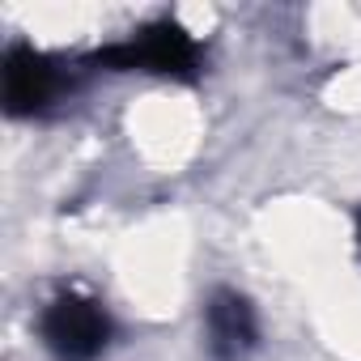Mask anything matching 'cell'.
<instances>
[{"label": "cell", "mask_w": 361, "mask_h": 361, "mask_svg": "<svg viewBox=\"0 0 361 361\" xmlns=\"http://www.w3.org/2000/svg\"><path fill=\"white\" fill-rule=\"evenodd\" d=\"M115 336V319L90 289L64 285L39 310V340L56 361H98Z\"/></svg>", "instance_id": "cell-2"}, {"label": "cell", "mask_w": 361, "mask_h": 361, "mask_svg": "<svg viewBox=\"0 0 361 361\" xmlns=\"http://www.w3.org/2000/svg\"><path fill=\"white\" fill-rule=\"evenodd\" d=\"M204 340L209 361H251L259 348V314L247 293L238 289H213L204 302Z\"/></svg>", "instance_id": "cell-4"}, {"label": "cell", "mask_w": 361, "mask_h": 361, "mask_svg": "<svg viewBox=\"0 0 361 361\" xmlns=\"http://www.w3.org/2000/svg\"><path fill=\"white\" fill-rule=\"evenodd\" d=\"M0 81H5L0 85L5 90V111L18 115V119L47 111L68 90V73L51 56L35 51L30 43H18V47L5 51V73H0Z\"/></svg>", "instance_id": "cell-3"}, {"label": "cell", "mask_w": 361, "mask_h": 361, "mask_svg": "<svg viewBox=\"0 0 361 361\" xmlns=\"http://www.w3.org/2000/svg\"><path fill=\"white\" fill-rule=\"evenodd\" d=\"M353 226H357V251H361V209H357V217H353Z\"/></svg>", "instance_id": "cell-5"}, {"label": "cell", "mask_w": 361, "mask_h": 361, "mask_svg": "<svg viewBox=\"0 0 361 361\" xmlns=\"http://www.w3.org/2000/svg\"><path fill=\"white\" fill-rule=\"evenodd\" d=\"M90 64L111 68V73H153V77H174V81H196L204 68V47L188 26L161 18V22L132 30L119 43L98 47Z\"/></svg>", "instance_id": "cell-1"}]
</instances>
